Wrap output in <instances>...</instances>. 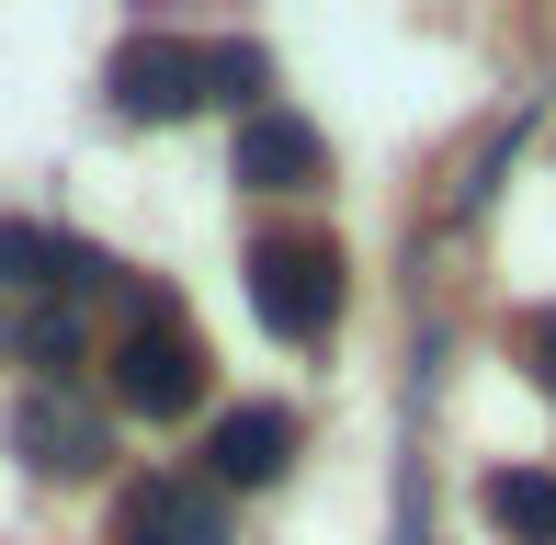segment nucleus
Masks as SVG:
<instances>
[{"mask_svg":"<svg viewBox=\"0 0 556 545\" xmlns=\"http://www.w3.org/2000/svg\"><path fill=\"white\" fill-rule=\"evenodd\" d=\"M341 295H352V272H341L330 239H262L250 251V307H262L273 341H330Z\"/></svg>","mask_w":556,"mask_h":545,"instance_id":"obj_2","label":"nucleus"},{"mask_svg":"<svg viewBox=\"0 0 556 545\" xmlns=\"http://www.w3.org/2000/svg\"><path fill=\"white\" fill-rule=\"evenodd\" d=\"M12 455L35 466V478H91V466H103V409H91L80 386H23L12 398Z\"/></svg>","mask_w":556,"mask_h":545,"instance_id":"obj_4","label":"nucleus"},{"mask_svg":"<svg viewBox=\"0 0 556 545\" xmlns=\"http://www.w3.org/2000/svg\"><path fill=\"white\" fill-rule=\"evenodd\" d=\"M0 341H12V318H0Z\"/></svg>","mask_w":556,"mask_h":545,"instance_id":"obj_13","label":"nucleus"},{"mask_svg":"<svg viewBox=\"0 0 556 545\" xmlns=\"http://www.w3.org/2000/svg\"><path fill=\"white\" fill-rule=\"evenodd\" d=\"M114 545H227V511L193 478H137L114 500Z\"/></svg>","mask_w":556,"mask_h":545,"instance_id":"obj_6","label":"nucleus"},{"mask_svg":"<svg viewBox=\"0 0 556 545\" xmlns=\"http://www.w3.org/2000/svg\"><path fill=\"white\" fill-rule=\"evenodd\" d=\"M205 466L227 489H262V478H285L295 466V420L273 409V398H239V409H216V432H205Z\"/></svg>","mask_w":556,"mask_h":545,"instance_id":"obj_8","label":"nucleus"},{"mask_svg":"<svg viewBox=\"0 0 556 545\" xmlns=\"http://www.w3.org/2000/svg\"><path fill=\"white\" fill-rule=\"evenodd\" d=\"M91 284H125V272L91 251V239H58V228H0V295H91Z\"/></svg>","mask_w":556,"mask_h":545,"instance_id":"obj_7","label":"nucleus"},{"mask_svg":"<svg viewBox=\"0 0 556 545\" xmlns=\"http://www.w3.org/2000/svg\"><path fill=\"white\" fill-rule=\"evenodd\" d=\"M477 500H489V523L511 545H556V478H545V466H500Z\"/></svg>","mask_w":556,"mask_h":545,"instance_id":"obj_10","label":"nucleus"},{"mask_svg":"<svg viewBox=\"0 0 556 545\" xmlns=\"http://www.w3.org/2000/svg\"><path fill=\"white\" fill-rule=\"evenodd\" d=\"M0 353H23L46 386H68V364L91 353V330H80V307H68V295H35V307L12 318V341H0Z\"/></svg>","mask_w":556,"mask_h":545,"instance_id":"obj_9","label":"nucleus"},{"mask_svg":"<svg viewBox=\"0 0 556 545\" xmlns=\"http://www.w3.org/2000/svg\"><path fill=\"white\" fill-rule=\"evenodd\" d=\"M239 182L250 193H318L330 182V137H318L307 114H285V103L239 114Z\"/></svg>","mask_w":556,"mask_h":545,"instance_id":"obj_5","label":"nucleus"},{"mask_svg":"<svg viewBox=\"0 0 556 545\" xmlns=\"http://www.w3.org/2000/svg\"><path fill=\"white\" fill-rule=\"evenodd\" d=\"M114 398L137 420H182L205 398V341H193V318L170 307V295H137V330H125V353H114Z\"/></svg>","mask_w":556,"mask_h":545,"instance_id":"obj_1","label":"nucleus"},{"mask_svg":"<svg viewBox=\"0 0 556 545\" xmlns=\"http://www.w3.org/2000/svg\"><path fill=\"white\" fill-rule=\"evenodd\" d=\"M522 364H534V386L556 398V307H534V318H522Z\"/></svg>","mask_w":556,"mask_h":545,"instance_id":"obj_12","label":"nucleus"},{"mask_svg":"<svg viewBox=\"0 0 556 545\" xmlns=\"http://www.w3.org/2000/svg\"><path fill=\"white\" fill-rule=\"evenodd\" d=\"M103 103L125 114V126H170V114H193V103H205V46L137 23V35L103 58Z\"/></svg>","mask_w":556,"mask_h":545,"instance_id":"obj_3","label":"nucleus"},{"mask_svg":"<svg viewBox=\"0 0 556 545\" xmlns=\"http://www.w3.org/2000/svg\"><path fill=\"white\" fill-rule=\"evenodd\" d=\"M262 91H273V58H262L250 35L205 46V103H239V114H262Z\"/></svg>","mask_w":556,"mask_h":545,"instance_id":"obj_11","label":"nucleus"}]
</instances>
